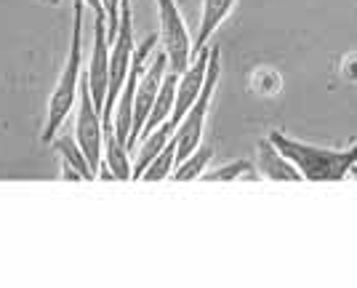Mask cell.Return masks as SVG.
<instances>
[{"instance_id": "6da1fadb", "label": "cell", "mask_w": 357, "mask_h": 288, "mask_svg": "<svg viewBox=\"0 0 357 288\" xmlns=\"http://www.w3.org/2000/svg\"><path fill=\"white\" fill-rule=\"evenodd\" d=\"M269 139L280 147L285 158L298 168L307 182H342L357 168V142L347 150H328L285 137L283 131H269Z\"/></svg>"}, {"instance_id": "7a4b0ae2", "label": "cell", "mask_w": 357, "mask_h": 288, "mask_svg": "<svg viewBox=\"0 0 357 288\" xmlns=\"http://www.w3.org/2000/svg\"><path fill=\"white\" fill-rule=\"evenodd\" d=\"M80 75H83V0H75V16H73V43L70 54L64 61V70L59 75V83L48 99V112H45L43 126V142H51L67 123L77 102V89H80Z\"/></svg>"}, {"instance_id": "3957f363", "label": "cell", "mask_w": 357, "mask_h": 288, "mask_svg": "<svg viewBox=\"0 0 357 288\" xmlns=\"http://www.w3.org/2000/svg\"><path fill=\"white\" fill-rule=\"evenodd\" d=\"M219 77H222V48L208 46V67H206L203 89H200L197 99H195V105L187 109V115L178 121L176 131H174V142H176V163L178 160H184L195 147L203 144L206 123H208L211 99H213V93H216Z\"/></svg>"}, {"instance_id": "277c9868", "label": "cell", "mask_w": 357, "mask_h": 288, "mask_svg": "<svg viewBox=\"0 0 357 288\" xmlns=\"http://www.w3.org/2000/svg\"><path fill=\"white\" fill-rule=\"evenodd\" d=\"M158 3V19H160V32L158 40L163 46V54L168 59L171 73H184L187 64L192 61V35L184 24V16L178 11L176 0H155Z\"/></svg>"}, {"instance_id": "5b68a950", "label": "cell", "mask_w": 357, "mask_h": 288, "mask_svg": "<svg viewBox=\"0 0 357 288\" xmlns=\"http://www.w3.org/2000/svg\"><path fill=\"white\" fill-rule=\"evenodd\" d=\"M77 112H75V142L83 150L89 160L91 171L99 176L102 168V142H105V126H102V112L96 109L91 99V89L86 75H80V89H77Z\"/></svg>"}, {"instance_id": "8992f818", "label": "cell", "mask_w": 357, "mask_h": 288, "mask_svg": "<svg viewBox=\"0 0 357 288\" xmlns=\"http://www.w3.org/2000/svg\"><path fill=\"white\" fill-rule=\"evenodd\" d=\"M168 73V59H165L163 51L152 54V59L147 61L144 73L139 75V83H136L134 91V118H131V134H128V150L136 144V139L142 134L144 123H147V115L152 109V102L158 96V89L163 83V75Z\"/></svg>"}, {"instance_id": "52a82bcc", "label": "cell", "mask_w": 357, "mask_h": 288, "mask_svg": "<svg viewBox=\"0 0 357 288\" xmlns=\"http://www.w3.org/2000/svg\"><path fill=\"white\" fill-rule=\"evenodd\" d=\"M91 89V99L96 109L102 112L107 99V83H109V35H107V16L96 14V24H93V46H91V61L89 73H86Z\"/></svg>"}, {"instance_id": "ba28073f", "label": "cell", "mask_w": 357, "mask_h": 288, "mask_svg": "<svg viewBox=\"0 0 357 288\" xmlns=\"http://www.w3.org/2000/svg\"><path fill=\"white\" fill-rule=\"evenodd\" d=\"M256 171L259 176L272 179V182H301V174L298 168L285 158L280 147L272 142V139H259L256 144Z\"/></svg>"}, {"instance_id": "9c48e42d", "label": "cell", "mask_w": 357, "mask_h": 288, "mask_svg": "<svg viewBox=\"0 0 357 288\" xmlns=\"http://www.w3.org/2000/svg\"><path fill=\"white\" fill-rule=\"evenodd\" d=\"M105 126V142H102V168L99 176L105 179H118V182H128L134 179V163L128 158V147L115 137L112 123H102Z\"/></svg>"}, {"instance_id": "30bf717a", "label": "cell", "mask_w": 357, "mask_h": 288, "mask_svg": "<svg viewBox=\"0 0 357 288\" xmlns=\"http://www.w3.org/2000/svg\"><path fill=\"white\" fill-rule=\"evenodd\" d=\"M235 3L238 0H203V6H200V27H197V38L192 40V54L208 46L211 35L227 22V16L232 14Z\"/></svg>"}, {"instance_id": "8fae6325", "label": "cell", "mask_w": 357, "mask_h": 288, "mask_svg": "<svg viewBox=\"0 0 357 288\" xmlns=\"http://www.w3.org/2000/svg\"><path fill=\"white\" fill-rule=\"evenodd\" d=\"M51 142H54V150L64 158V176H70V179H86V182L96 179V174L91 171L86 155H83V150L77 147V142L73 137H54Z\"/></svg>"}, {"instance_id": "7c38bea8", "label": "cell", "mask_w": 357, "mask_h": 288, "mask_svg": "<svg viewBox=\"0 0 357 288\" xmlns=\"http://www.w3.org/2000/svg\"><path fill=\"white\" fill-rule=\"evenodd\" d=\"M176 80L178 75L176 73H165L163 75V83H160V89H158V96H155V102H152V109H149L147 115V123H144V128H142V134L139 137H144L149 134L155 126H160L163 121L171 118V109H174V96H176ZM139 142V139H136Z\"/></svg>"}, {"instance_id": "4fadbf2b", "label": "cell", "mask_w": 357, "mask_h": 288, "mask_svg": "<svg viewBox=\"0 0 357 288\" xmlns=\"http://www.w3.org/2000/svg\"><path fill=\"white\" fill-rule=\"evenodd\" d=\"M213 160V147L208 144H200V147H195L184 160H178L174 171H171V176L176 179V182H192V179H200L206 171H208V163Z\"/></svg>"}, {"instance_id": "5bb4252c", "label": "cell", "mask_w": 357, "mask_h": 288, "mask_svg": "<svg viewBox=\"0 0 357 288\" xmlns=\"http://www.w3.org/2000/svg\"><path fill=\"white\" fill-rule=\"evenodd\" d=\"M248 89L256 96H264V99H272L283 91V73L272 64H259L253 67L251 75H248Z\"/></svg>"}, {"instance_id": "9a60e30c", "label": "cell", "mask_w": 357, "mask_h": 288, "mask_svg": "<svg viewBox=\"0 0 357 288\" xmlns=\"http://www.w3.org/2000/svg\"><path fill=\"white\" fill-rule=\"evenodd\" d=\"M174 166H176V142H174V137H171V142H168L163 150L149 160L147 168L142 171L139 179H144V182H163V179L171 176Z\"/></svg>"}, {"instance_id": "2e32d148", "label": "cell", "mask_w": 357, "mask_h": 288, "mask_svg": "<svg viewBox=\"0 0 357 288\" xmlns=\"http://www.w3.org/2000/svg\"><path fill=\"white\" fill-rule=\"evenodd\" d=\"M259 179V171L253 166V160H232L227 166L216 168V171H206L200 179L206 182H235V179Z\"/></svg>"}, {"instance_id": "e0dca14e", "label": "cell", "mask_w": 357, "mask_h": 288, "mask_svg": "<svg viewBox=\"0 0 357 288\" xmlns=\"http://www.w3.org/2000/svg\"><path fill=\"white\" fill-rule=\"evenodd\" d=\"M339 75H342L344 83H355L357 86V51L342 56V61H339Z\"/></svg>"}, {"instance_id": "ac0fdd59", "label": "cell", "mask_w": 357, "mask_h": 288, "mask_svg": "<svg viewBox=\"0 0 357 288\" xmlns=\"http://www.w3.org/2000/svg\"><path fill=\"white\" fill-rule=\"evenodd\" d=\"M105 14H107V35H109V40H112V35L118 30L120 0H105Z\"/></svg>"}, {"instance_id": "d6986e66", "label": "cell", "mask_w": 357, "mask_h": 288, "mask_svg": "<svg viewBox=\"0 0 357 288\" xmlns=\"http://www.w3.org/2000/svg\"><path fill=\"white\" fill-rule=\"evenodd\" d=\"M83 6H89L93 14H105V0H83Z\"/></svg>"}, {"instance_id": "ffe728a7", "label": "cell", "mask_w": 357, "mask_h": 288, "mask_svg": "<svg viewBox=\"0 0 357 288\" xmlns=\"http://www.w3.org/2000/svg\"><path fill=\"white\" fill-rule=\"evenodd\" d=\"M40 3H43V6H59L61 0H40Z\"/></svg>"}]
</instances>
